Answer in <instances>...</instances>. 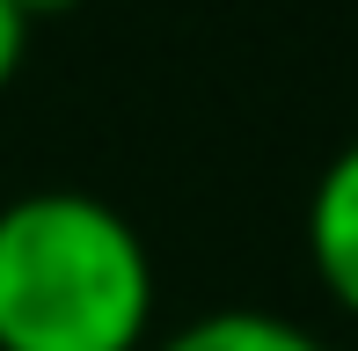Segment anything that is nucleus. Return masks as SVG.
I'll return each instance as SVG.
<instances>
[{
	"label": "nucleus",
	"mask_w": 358,
	"mask_h": 351,
	"mask_svg": "<svg viewBox=\"0 0 358 351\" xmlns=\"http://www.w3.org/2000/svg\"><path fill=\"white\" fill-rule=\"evenodd\" d=\"M307 257H315V278L329 285V300L358 315V139L329 154L315 198H307Z\"/></svg>",
	"instance_id": "obj_2"
},
{
	"label": "nucleus",
	"mask_w": 358,
	"mask_h": 351,
	"mask_svg": "<svg viewBox=\"0 0 358 351\" xmlns=\"http://www.w3.org/2000/svg\"><path fill=\"white\" fill-rule=\"evenodd\" d=\"M15 8H22L29 22H37V15H59V8H80V0H15Z\"/></svg>",
	"instance_id": "obj_5"
},
{
	"label": "nucleus",
	"mask_w": 358,
	"mask_h": 351,
	"mask_svg": "<svg viewBox=\"0 0 358 351\" xmlns=\"http://www.w3.org/2000/svg\"><path fill=\"white\" fill-rule=\"evenodd\" d=\"M161 351H329V344L307 337V329L285 322V315H264V308H220V315L183 322Z\"/></svg>",
	"instance_id": "obj_3"
},
{
	"label": "nucleus",
	"mask_w": 358,
	"mask_h": 351,
	"mask_svg": "<svg viewBox=\"0 0 358 351\" xmlns=\"http://www.w3.org/2000/svg\"><path fill=\"white\" fill-rule=\"evenodd\" d=\"M22 44H29V15L15 8V0H0V88H8L15 66H22Z\"/></svg>",
	"instance_id": "obj_4"
},
{
	"label": "nucleus",
	"mask_w": 358,
	"mask_h": 351,
	"mask_svg": "<svg viewBox=\"0 0 358 351\" xmlns=\"http://www.w3.org/2000/svg\"><path fill=\"white\" fill-rule=\"evenodd\" d=\"M154 257L117 205L29 190L0 205V351H139Z\"/></svg>",
	"instance_id": "obj_1"
}]
</instances>
